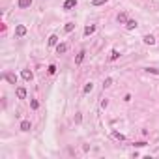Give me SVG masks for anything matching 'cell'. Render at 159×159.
I'll use <instances>...</instances> for the list:
<instances>
[{
  "mask_svg": "<svg viewBox=\"0 0 159 159\" xmlns=\"http://www.w3.org/2000/svg\"><path fill=\"white\" fill-rule=\"evenodd\" d=\"M112 137H114V139H118V141H124V139H125V137H124L122 133H118V131H112Z\"/></svg>",
  "mask_w": 159,
  "mask_h": 159,
  "instance_id": "2e32d148",
  "label": "cell"
},
{
  "mask_svg": "<svg viewBox=\"0 0 159 159\" xmlns=\"http://www.w3.org/2000/svg\"><path fill=\"white\" fill-rule=\"evenodd\" d=\"M21 75H23V79H24V81H32V79H34L32 71H28V69H23V73H21Z\"/></svg>",
  "mask_w": 159,
  "mask_h": 159,
  "instance_id": "5b68a950",
  "label": "cell"
},
{
  "mask_svg": "<svg viewBox=\"0 0 159 159\" xmlns=\"http://www.w3.org/2000/svg\"><path fill=\"white\" fill-rule=\"evenodd\" d=\"M30 127H32V124L28 122V120H23V122H21V131H30Z\"/></svg>",
  "mask_w": 159,
  "mask_h": 159,
  "instance_id": "277c9868",
  "label": "cell"
},
{
  "mask_svg": "<svg viewBox=\"0 0 159 159\" xmlns=\"http://www.w3.org/2000/svg\"><path fill=\"white\" fill-rule=\"evenodd\" d=\"M30 4H32V0H19V8H21V9L30 8Z\"/></svg>",
  "mask_w": 159,
  "mask_h": 159,
  "instance_id": "ba28073f",
  "label": "cell"
},
{
  "mask_svg": "<svg viewBox=\"0 0 159 159\" xmlns=\"http://www.w3.org/2000/svg\"><path fill=\"white\" fill-rule=\"evenodd\" d=\"M17 97L19 99H24V97H26V88H17Z\"/></svg>",
  "mask_w": 159,
  "mask_h": 159,
  "instance_id": "8992f818",
  "label": "cell"
},
{
  "mask_svg": "<svg viewBox=\"0 0 159 159\" xmlns=\"http://www.w3.org/2000/svg\"><path fill=\"white\" fill-rule=\"evenodd\" d=\"M109 0H92V6H103V4H107Z\"/></svg>",
  "mask_w": 159,
  "mask_h": 159,
  "instance_id": "5bb4252c",
  "label": "cell"
},
{
  "mask_svg": "<svg viewBox=\"0 0 159 159\" xmlns=\"http://www.w3.org/2000/svg\"><path fill=\"white\" fill-rule=\"evenodd\" d=\"M6 79H8L11 84H15V82H17V77H15L13 73H6Z\"/></svg>",
  "mask_w": 159,
  "mask_h": 159,
  "instance_id": "8fae6325",
  "label": "cell"
},
{
  "mask_svg": "<svg viewBox=\"0 0 159 159\" xmlns=\"http://www.w3.org/2000/svg\"><path fill=\"white\" fill-rule=\"evenodd\" d=\"M56 43H58V36H56V34H53V36L49 37V45L53 47V45H56Z\"/></svg>",
  "mask_w": 159,
  "mask_h": 159,
  "instance_id": "7c38bea8",
  "label": "cell"
},
{
  "mask_svg": "<svg viewBox=\"0 0 159 159\" xmlns=\"http://www.w3.org/2000/svg\"><path fill=\"white\" fill-rule=\"evenodd\" d=\"M84 55H86V53H84V51H81V53L77 55V58H75V64H81L82 60H84Z\"/></svg>",
  "mask_w": 159,
  "mask_h": 159,
  "instance_id": "4fadbf2b",
  "label": "cell"
},
{
  "mask_svg": "<svg viewBox=\"0 0 159 159\" xmlns=\"http://www.w3.org/2000/svg\"><path fill=\"white\" fill-rule=\"evenodd\" d=\"M30 107H32V109H34V110H36L37 107H39V103H37V99H32V101H30Z\"/></svg>",
  "mask_w": 159,
  "mask_h": 159,
  "instance_id": "ffe728a7",
  "label": "cell"
},
{
  "mask_svg": "<svg viewBox=\"0 0 159 159\" xmlns=\"http://www.w3.org/2000/svg\"><path fill=\"white\" fill-rule=\"evenodd\" d=\"M118 23H127V15L125 13H120L118 15Z\"/></svg>",
  "mask_w": 159,
  "mask_h": 159,
  "instance_id": "e0dca14e",
  "label": "cell"
},
{
  "mask_svg": "<svg viewBox=\"0 0 159 159\" xmlns=\"http://www.w3.org/2000/svg\"><path fill=\"white\" fill-rule=\"evenodd\" d=\"M15 34H17L19 37H23L24 34H26V26H24V24H19V26L15 28Z\"/></svg>",
  "mask_w": 159,
  "mask_h": 159,
  "instance_id": "6da1fadb",
  "label": "cell"
},
{
  "mask_svg": "<svg viewBox=\"0 0 159 159\" xmlns=\"http://www.w3.org/2000/svg\"><path fill=\"white\" fill-rule=\"evenodd\" d=\"M73 28H75V24H73V23H68L64 30H66V32H73Z\"/></svg>",
  "mask_w": 159,
  "mask_h": 159,
  "instance_id": "ac0fdd59",
  "label": "cell"
},
{
  "mask_svg": "<svg viewBox=\"0 0 159 159\" xmlns=\"http://www.w3.org/2000/svg\"><path fill=\"white\" fill-rule=\"evenodd\" d=\"M77 6V0H66L64 2V9H71V8H75Z\"/></svg>",
  "mask_w": 159,
  "mask_h": 159,
  "instance_id": "7a4b0ae2",
  "label": "cell"
},
{
  "mask_svg": "<svg viewBox=\"0 0 159 159\" xmlns=\"http://www.w3.org/2000/svg\"><path fill=\"white\" fill-rule=\"evenodd\" d=\"M49 73H51V75L56 73V66H55V64H51V66H49Z\"/></svg>",
  "mask_w": 159,
  "mask_h": 159,
  "instance_id": "7402d4cb",
  "label": "cell"
},
{
  "mask_svg": "<svg viewBox=\"0 0 159 159\" xmlns=\"http://www.w3.org/2000/svg\"><path fill=\"white\" fill-rule=\"evenodd\" d=\"M110 84H112V79H105V82H103V86H105V88H109Z\"/></svg>",
  "mask_w": 159,
  "mask_h": 159,
  "instance_id": "44dd1931",
  "label": "cell"
},
{
  "mask_svg": "<svg viewBox=\"0 0 159 159\" xmlns=\"http://www.w3.org/2000/svg\"><path fill=\"white\" fill-rule=\"evenodd\" d=\"M142 39H144V43H146V45H154V43H155V37L152 36V34H148V36H144V37H142Z\"/></svg>",
  "mask_w": 159,
  "mask_h": 159,
  "instance_id": "3957f363",
  "label": "cell"
},
{
  "mask_svg": "<svg viewBox=\"0 0 159 159\" xmlns=\"http://www.w3.org/2000/svg\"><path fill=\"white\" fill-rule=\"evenodd\" d=\"M92 90H94V84H92V82H88L86 86H84V94H90Z\"/></svg>",
  "mask_w": 159,
  "mask_h": 159,
  "instance_id": "9a60e30c",
  "label": "cell"
},
{
  "mask_svg": "<svg viewBox=\"0 0 159 159\" xmlns=\"http://www.w3.org/2000/svg\"><path fill=\"white\" fill-rule=\"evenodd\" d=\"M66 51H68V45H66V43H58V45H56V53H58V55H62Z\"/></svg>",
  "mask_w": 159,
  "mask_h": 159,
  "instance_id": "52a82bcc",
  "label": "cell"
},
{
  "mask_svg": "<svg viewBox=\"0 0 159 159\" xmlns=\"http://www.w3.org/2000/svg\"><path fill=\"white\" fill-rule=\"evenodd\" d=\"M125 26H127V30H135L137 28V21H133V19H129L125 23Z\"/></svg>",
  "mask_w": 159,
  "mask_h": 159,
  "instance_id": "9c48e42d",
  "label": "cell"
},
{
  "mask_svg": "<svg viewBox=\"0 0 159 159\" xmlns=\"http://www.w3.org/2000/svg\"><path fill=\"white\" fill-rule=\"evenodd\" d=\"M94 32H95V26H94V24H90V26L84 28V36H90V34H94Z\"/></svg>",
  "mask_w": 159,
  "mask_h": 159,
  "instance_id": "30bf717a",
  "label": "cell"
},
{
  "mask_svg": "<svg viewBox=\"0 0 159 159\" xmlns=\"http://www.w3.org/2000/svg\"><path fill=\"white\" fill-rule=\"evenodd\" d=\"M118 56H120V53H118V51H116V49H114L112 53H110V60H116V58H118Z\"/></svg>",
  "mask_w": 159,
  "mask_h": 159,
  "instance_id": "d6986e66",
  "label": "cell"
}]
</instances>
